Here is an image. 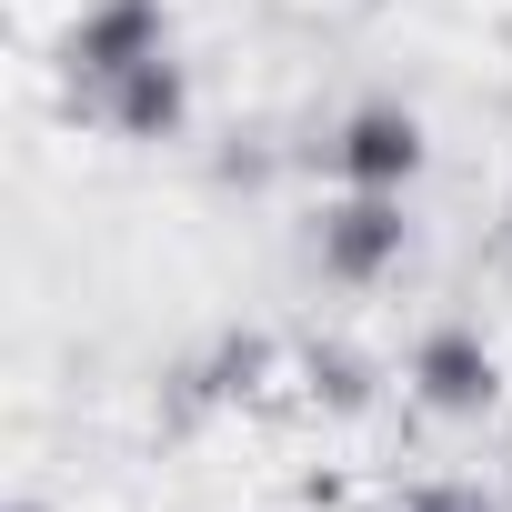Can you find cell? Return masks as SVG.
<instances>
[{
    "instance_id": "1",
    "label": "cell",
    "mask_w": 512,
    "mask_h": 512,
    "mask_svg": "<svg viewBox=\"0 0 512 512\" xmlns=\"http://www.w3.org/2000/svg\"><path fill=\"white\" fill-rule=\"evenodd\" d=\"M161 51H171V0H81L61 21V41H51V71L81 101V91H101V81L161 61Z\"/></svg>"
},
{
    "instance_id": "2",
    "label": "cell",
    "mask_w": 512,
    "mask_h": 512,
    "mask_svg": "<svg viewBox=\"0 0 512 512\" xmlns=\"http://www.w3.org/2000/svg\"><path fill=\"white\" fill-rule=\"evenodd\" d=\"M422 161H432V131H422L412 101H352L332 121V141H322L332 191H412Z\"/></svg>"
},
{
    "instance_id": "3",
    "label": "cell",
    "mask_w": 512,
    "mask_h": 512,
    "mask_svg": "<svg viewBox=\"0 0 512 512\" xmlns=\"http://www.w3.org/2000/svg\"><path fill=\"white\" fill-rule=\"evenodd\" d=\"M402 251H412V211H402V191H332L322 221H312V262H322V282H342V292L392 282Z\"/></svg>"
},
{
    "instance_id": "4",
    "label": "cell",
    "mask_w": 512,
    "mask_h": 512,
    "mask_svg": "<svg viewBox=\"0 0 512 512\" xmlns=\"http://www.w3.org/2000/svg\"><path fill=\"white\" fill-rule=\"evenodd\" d=\"M402 382H412L422 412H442V422H482V412L502 402V352H492L472 322H432V332L412 342Z\"/></svg>"
},
{
    "instance_id": "5",
    "label": "cell",
    "mask_w": 512,
    "mask_h": 512,
    "mask_svg": "<svg viewBox=\"0 0 512 512\" xmlns=\"http://www.w3.org/2000/svg\"><path fill=\"white\" fill-rule=\"evenodd\" d=\"M81 111H91L111 141H181V121H191V71L161 51V61H141V71H121V81H101V91H81Z\"/></svg>"
},
{
    "instance_id": "6",
    "label": "cell",
    "mask_w": 512,
    "mask_h": 512,
    "mask_svg": "<svg viewBox=\"0 0 512 512\" xmlns=\"http://www.w3.org/2000/svg\"><path fill=\"white\" fill-rule=\"evenodd\" d=\"M302 382H312L322 412H372V362L342 352V342H312V352H302Z\"/></svg>"
},
{
    "instance_id": "7",
    "label": "cell",
    "mask_w": 512,
    "mask_h": 512,
    "mask_svg": "<svg viewBox=\"0 0 512 512\" xmlns=\"http://www.w3.org/2000/svg\"><path fill=\"white\" fill-rule=\"evenodd\" d=\"M402 512H492L472 482H422V492H402Z\"/></svg>"
},
{
    "instance_id": "8",
    "label": "cell",
    "mask_w": 512,
    "mask_h": 512,
    "mask_svg": "<svg viewBox=\"0 0 512 512\" xmlns=\"http://www.w3.org/2000/svg\"><path fill=\"white\" fill-rule=\"evenodd\" d=\"M11 512H41V502H11Z\"/></svg>"
}]
</instances>
